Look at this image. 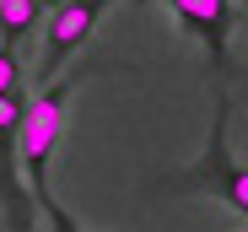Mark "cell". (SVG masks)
<instances>
[{"label": "cell", "instance_id": "4", "mask_svg": "<svg viewBox=\"0 0 248 232\" xmlns=\"http://www.w3.org/2000/svg\"><path fill=\"white\" fill-rule=\"evenodd\" d=\"M173 22L211 49V60H227V27H232V0H162Z\"/></svg>", "mask_w": 248, "mask_h": 232}, {"label": "cell", "instance_id": "2", "mask_svg": "<svg viewBox=\"0 0 248 232\" xmlns=\"http://www.w3.org/2000/svg\"><path fill=\"white\" fill-rule=\"evenodd\" d=\"M113 6V0H65V6L49 11V27H44V54H38V87L60 81V70L87 49V38L97 27V16Z\"/></svg>", "mask_w": 248, "mask_h": 232}, {"label": "cell", "instance_id": "1", "mask_svg": "<svg viewBox=\"0 0 248 232\" xmlns=\"http://www.w3.org/2000/svg\"><path fill=\"white\" fill-rule=\"evenodd\" d=\"M70 87H81V76H60V81H49L44 92L27 103V119H22V135H16L22 184H27V195L44 205V216H49L54 232H76L70 216H65L60 200H54V189H49V162H54V146H60V135H65V97H70Z\"/></svg>", "mask_w": 248, "mask_h": 232}, {"label": "cell", "instance_id": "5", "mask_svg": "<svg viewBox=\"0 0 248 232\" xmlns=\"http://www.w3.org/2000/svg\"><path fill=\"white\" fill-rule=\"evenodd\" d=\"M44 0H0V49H16L22 38L44 22Z\"/></svg>", "mask_w": 248, "mask_h": 232}, {"label": "cell", "instance_id": "3", "mask_svg": "<svg viewBox=\"0 0 248 232\" xmlns=\"http://www.w3.org/2000/svg\"><path fill=\"white\" fill-rule=\"evenodd\" d=\"M189 189H205V195H216L221 205H232L237 216H248V162H237L227 151V97L216 108V124H211V140H205V157L184 173Z\"/></svg>", "mask_w": 248, "mask_h": 232}, {"label": "cell", "instance_id": "6", "mask_svg": "<svg viewBox=\"0 0 248 232\" xmlns=\"http://www.w3.org/2000/svg\"><path fill=\"white\" fill-rule=\"evenodd\" d=\"M22 92V60L16 49H0V97H16Z\"/></svg>", "mask_w": 248, "mask_h": 232}, {"label": "cell", "instance_id": "7", "mask_svg": "<svg viewBox=\"0 0 248 232\" xmlns=\"http://www.w3.org/2000/svg\"><path fill=\"white\" fill-rule=\"evenodd\" d=\"M44 6H65V0H44Z\"/></svg>", "mask_w": 248, "mask_h": 232}]
</instances>
